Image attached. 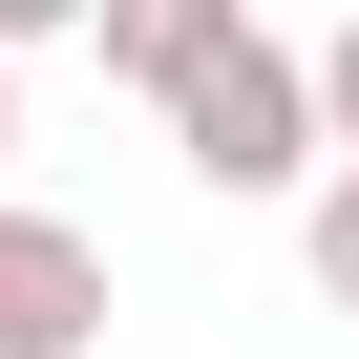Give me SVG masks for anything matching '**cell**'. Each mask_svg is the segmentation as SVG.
<instances>
[{
	"label": "cell",
	"mask_w": 359,
	"mask_h": 359,
	"mask_svg": "<svg viewBox=\"0 0 359 359\" xmlns=\"http://www.w3.org/2000/svg\"><path fill=\"white\" fill-rule=\"evenodd\" d=\"M296 254H317V296H338V317H359V169H338V191H317V212H296Z\"/></svg>",
	"instance_id": "cell-4"
},
{
	"label": "cell",
	"mask_w": 359,
	"mask_h": 359,
	"mask_svg": "<svg viewBox=\"0 0 359 359\" xmlns=\"http://www.w3.org/2000/svg\"><path fill=\"white\" fill-rule=\"evenodd\" d=\"M317 148H338V169H359V22H338V43H317Z\"/></svg>",
	"instance_id": "cell-5"
},
{
	"label": "cell",
	"mask_w": 359,
	"mask_h": 359,
	"mask_svg": "<svg viewBox=\"0 0 359 359\" xmlns=\"http://www.w3.org/2000/svg\"><path fill=\"white\" fill-rule=\"evenodd\" d=\"M169 127H191L212 191H296V169H317V64H296V43H233V64H191Z\"/></svg>",
	"instance_id": "cell-1"
},
{
	"label": "cell",
	"mask_w": 359,
	"mask_h": 359,
	"mask_svg": "<svg viewBox=\"0 0 359 359\" xmlns=\"http://www.w3.org/2000/svg\"><path fill=\"white\" fill-rule=\"evenodd\" d=\"M0 148H22V64H0Z\"/></svg>",
	"instance_id": "cell-7"
},
{
	"label": "cell",
	"mask_w": 359,
	"mask_h": 359,
	"mask_svg": "<svg viewBox=\"0 0 359 359\" xmlns=\"http://www.w3.org/2000/svg\"><path fill=\"white\" fill-rule=\"evenodd\" d=\"M64 22H85V0H0V64H22V43H64Z\"/></svg>",
	"instance_id": "cell-6"
},
{
	"label": "cell",
	"mask_w": 359,
	"mask_h": 359,
	"mask_svg": "<svg viewBox=\"0 0 359 359\" xmlns=\"http://www.w3.org/2000/svg\"><path fill=\"white\" fill-rule=\"evenodd\" d=\"M85 43H106V85L191 106V64H233V43H254V0H85Z\"/></svg>",
	"instance_id": "cell-3"
},
{
	"label": "cell",
	"mask_w": 359,
	"mask_h": 359,
	"mask_svg": "<svg viewBox=\"0 0 359 359\" xmlns=\"http://www.w3.org/2000/svg\"><path fill=\"white\" fill-rule=\"evenodd\" d=\"M106 338V254L64 212H0V359H85Z\"/></svg>",
	"instance_id": "cell-2"
}]
</instances>
